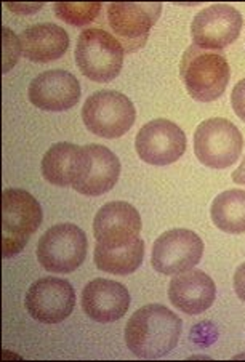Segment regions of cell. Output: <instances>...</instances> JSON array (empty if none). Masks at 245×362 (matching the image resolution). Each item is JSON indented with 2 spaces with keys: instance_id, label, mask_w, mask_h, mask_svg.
Masks as SVG:
<instances>
[{
  "instance_id": "obj_1",
  "label": "cell",
  "mask_w": 245,
  "mask_h": 362,
  "mask_svg": "<svg viewBox=\"0 0 245 362\" xmlns=\"http://www.w3.org/2000/svg\"><path fill=\"white\" fill-rule=\"evenodd\" d=\"M181 319L164 305H146L133 313L125 325V343L141 359H159L177 346Z\"/></svg>"
},
{
  "instance_id": "obj_2",
  "label": "cell",
  "mask_w": 245,
  "mask_h": 362,
  "mask_svg": "<svg viewBox=\"0 0 245 362\" xmlns=\"http://www.w3.org/2000/svg\"><path fill=\"white\" fill-rule=\"evenodd\" d=\"M180 76L191 98L210 103L223 96L229 83L231 69L223 53L191 45L181 58Z\"/></svg>"
},
{
  "instance_id": "obj_3",
  "label": "cell",
  "mask_w": 245,
  "mask_h": 362,
  "mask_svg": "<svg viewBox=\"0 0 245 362\" xmlns=\"http://www.w3.org/2000/svg\"><path fill=\"white\" fill-rule=\"evenodd\" d=\"M124 47L104 29L88 28L82 31L76 47V63L80 72L93 82H111L121 74Z\"/></svg>"
},
{
  "instance_id": "obj_4",
  "label": "cell",
  "mask_w": 245,
  "mask_h": 362,
  "mask_svg": "<svg viewBox=\"0 0 245 362\" xmlns=\"http://www.w3.org/2000/svg\"><path fill=\"white\" fill-rule=\"evenodd\" d=\"M44 214L25 189H5L2 194V257L10 258L25 249L37 231Z\"/></svg>"
},
{
  "instance_id": "obj_5",
  "label": "cell",
  "mask_w": 245,
  "mask_h": 362,
  "mask_svg": "<svg viewBox=\"0 0 245 362\" xmlns=\"http://www.w3.org/2000/svg\"><path fill=\"white\" fill-rule=\"evenodd\" d=\"M82 119L92 134L114 140L133 127L136 111L129 96L114 90H101L87 98L82 107Z\"/></svg>"
},
{
  "instance_id": "obj_6",
  "label": "cell",
  "mask_w": 245,
  "mask_h": 362,
  "mask_svg": "<svg viewBox=\"0 0 245 362\" xmlns=\"http://www.w3.org/2000/svg\"><path fill=\"white\" fill-rule=\"evenodd\" d=\"M242 148V134L228 119H207L194 132V154L208 168L223 170L236 164Z\"/></svg>"
},
{
  "instance_id": "obj_7",
  "label": "cell",
  "mask_w": 245,
  "mask_h": 362,
  "mask_svg": "<svg viewBox=\"0 0 245 362\" xmlns=\"http://www.w3.org/2000/svg\"><path fill=\"white\" fill-rule=\"evenodd\" d=\"M87 236L73 223H59L44 233L37 244V260L45 271L73 273L87 257Z\"/></svg>"
},
{
  "instance_id": "obj_8",
  "label": "cell",
  "mask_w": 245,
  "mask_h": 362,
  "mask_svg": "<svg viewBox=\"0 0 245 362\" xmlns=\"http://www.w3.org/2000/svg\"><path fill=\"white\" fill-rule=\"evenodd\" d=\"M162 5L114 2L106 7L107 24L125 53H133L146 45L151 28L157 23Z\"/></svg>"
},
{
  "instance_id": "obj_9",
  "label": "cell",
  "mask_w": 245,
  "mask_h": 362,
  "mask_svg": "<svg viewBox=\"0 0 245 362\" xmlns=\"http://www.w3.org/2000/svg\"><path fill=\"white\" fill-rule=\"evenodd\" d=\"M204 255V243L194 231L177 228L164 233L153 245L151 264L160 274L175 276L193 269Z\"/></svg>"
},
{
  "instance_id": "obj_10",
  "label": "cell",
  "mask_w": 245,
  "mask_h": 362,
  "mask_svg": "<svg viewBox=\"0 0 245 362\" xmlns=\"http://www.w3.org/2000/svg\"><path fill=\"white\" fill-rule=\"evenodd\" d=\"M242 15L228 4H215L194 16L191 37L194 45L210 50H223L237 40L242 29Z\"/></svg>"
},
{
  "instance_id": "obj_11",
  "label": "cell",
  "mask_w": 245,
  "mask_h": 362,
  "mask_svg": "<svg viewBox=\"0 0 245 362\" xmlns=\"http://www.w3.org/2000/svg\"><path fill=\"white\" fill-rule=\"evenodd\" d=\"M136 153L151 165H169L177 162L186 151V135L175 122L155 119L141 127L135 138Z\"/></svg>"
},
{
  "instance_id": "obj_12",
  "label": "cell",
  "mask_w": 245,
  "mask_h": 362,
  "mask_svg": "<svg viewBox=\"0 0 245 362\" xmlns=\"http://www.w3.org/2000/svg\"><path fill=\"white\" fill-rule=\"evenodd\" d=\"M25 305L35 321L58 324L73 313L76 292L68 281L58 277H44L29 287Z\"/></svg>"
},
{
  "instance_id": "obj_13",
  "label": "cell",
  "mask_w": 245,
  "mask_h": 362,
  "mask_svg": "<svg viewBox=\"0 0 245 362\" xmlns=\"http://www.w3.org/2000/svg\"><path fill=\"white\" fill-rule=\"evenodd\" d=\"M140 233L141 216L129 202H107L95 216L93 234L97 244L103 247L130 245L140 239Z\"/></svg>"
},
{
  "instance_id": "obj_14",
  "label": "cell",
  "mask_w": 245,
  "mask_h": 362,
  "mask_svg": "<svg viewBox=\"0 0 245 362\" xmlns=\"http://www.w3.org/2000/svg\"><path fill=\"white\" fill-rule=\"evenodd\" d=\"M80 83L68 71H45L29 86V100L39 110L61 112L74 107L80 100Z\"/></svg>"
},
{
  "instance_id": "obj_15",
  "label": "cell",
  "mask_w": 245,
  "mask_h": 362,
  "mask_svg": "<svg viewBox=\"0 0 245 362\" xmlns=\"http://www.w3.org/2000/svg\"><path fill=\"white\" fill-rule=\"evenodd\" d=\"M127 287L111 279H93L82 292V310L97 322H114L130 308Z\"/></svg>"
},
{
  "instance_id": "obj_16",
  "label": "cell",
  "mask_w": 245,
  "mask_h": 362,
  "mask_svg": "<svg viewBox=\"0 0 245 362\" xmlns=\"http://www.w3.org/2000/svg\"><path fill=\"white\" fill-rule=\"evenodd\" d=\"M88 153L85 146L73 143H56L42 159V175L49 183L61 188L77 186L88 170Z\"/></svg>"
},
{
  "instance_id": "obj_17",
  "label": "cell",
  "mask_w": 245,
  "mask_h": 362,
  "mask_svg": "<svg viewBox=\"0 0 245 362\" xmlns=\"http://www.w3.org/2000/svg\"><path fill=\"white\" fill-rule=\"evenodd\" d=\"M217 297V286L204 271H184L175 274L169 286V298L177 310L196 316L213 305Z\"/></svg>"
},
{
  "instance_id": "obj_18",
  "label": "cell",
  "mask_w": 245,
  "mask_h": 362,
  "mask_svg": "<svg viewBox=\"0 0 245 362\" xmlns=\"http://www.w3.org/2000/svg\"><path fill=\"white\" fill-rule=\"evenodd\" d=\"M69 48V35L58 24H34L20 35L21 55L34 63H50L61 58Z\"/></svg>"
},
{
  "instance_id": "obj_19",
  "label": "cell",
  "mask_w": 245,
  "mask_h": 362,
  "mask_svg": "<svg viewBox=\"0 0 245 362\" xmlns=\"http://www.w3.org/2000/svg\"><path fill=\"white\" fill-rule=\"evenodd\" d=\"M88 170L74 189L83 196H103L114 188L121 177V162L111 149L101 144H88Z\"/></svg>"
},
{
  "instance_id": "obj_20",
  "label": "cell",
  "mask_w": 245,
  "mask_h": 362,
  "mask_svg": "<svg viewBox=\"0 0 245 362\" xmlns=\"http://www.w3.org/2000/svg\"><path fill=\"white\" fill-rule=\"evenodd\" d=\"M145 258V243L140 238L136 243L125 247H95V264L97 268L109 274L129 276L141 267Z\"/></svg>"
},
{
  "instance_id": "obj_21",
  "label": "cell",
  "mask_w": 245,
  "mask_h": 362,
  "mask_svg": "<svg viewBox=\"0 0 245 362\" xmlns=\"http://www.w3.org/2000/svg\"><path fill=\"white\" fill-rule=\"evenodd\" d=\"M210 216L220 231L228 234L245 233V191L229 189L213 199Z\"/></svg>"
},
{
  "instance_id": "obj_22",
  "label": "cell",
  "mask_w": 245,
  "mask_h": 362,
  "mask_svg": "<svg viewBox=\"0 0 245 362\" xmlns=\"http://www.w3.org/2000/svg\"><path fill=\"white\" fill-rule=\"evenodd\" d=\"M103 5L98 2L93 4H69V2H58L55 4V13L59 20L66 21L73 26H85L92 23L95 18L100 15Z\"/></svg>"
},
{
  "instance_id": "obj_23",
  "label": "cell",
  "mask_w": 245,
  "mask_h": 362,
  "mask_svg": "<svg viewBox=\"0 0 245 362\" xmlns=\"http://www.w3.org/2000/svg\"><path fill=\"white\" fill-rule=\"evenodd\" d=\"M231 105L232 110L237 114V117L242 119L245 122V79L239 81L236 83V87L232 88Z\"/></svg>"
},
{
  "instance_id": "obj_24",
  "label": "cell",
  "mask_w": 245,
  "mask_h": 362,
  "mask_svg": "<svg viewBox=\"0 0 245 362\" xmlns=\"http://www.w3.org/2000/svg\"><path fill=\"white\" fill-rule=\"evenodd\" d=\"M234 291L237 297L245 303V263H242L234 273Z\"/></svg>"
},
{
  "instance_id": "obj_25",
  "label": "cell",
  "mask_w": 245,
  "mask_h": 362,
  "mask_svg": "<svg viewBox=\"0 0 245 362\" xmlns=\"http://www.w3.org/2000/svg\"><path fill=\"white\" fill-rule=\"evenodd\" d=\"M232 181H234V183H239V185H245V156H244V160H242V164L239 165V168L237 170L232 173Z\"/></svg>"
},
{
  "instance_id": "obj_26",
  "label": "cell",
  "mask_w": 245,
  "mask_h": 362,
  "mask_svg": "<svg viewBox=\"0 0 245 362\" xmlns=\"http://www.w3.org/2000/svg\"><path fill=\"white\" fill-rule=\"evenodd\" d=\"M42 5H37V7H34V8H29L28 7V11H34V10H37V8H40ZM8 8H11V10H15V11H20V10H26V7H21V5H8Z\"/></svg>"
}]
</instances>
